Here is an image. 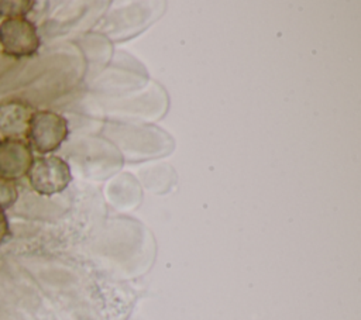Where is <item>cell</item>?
I'll use <instances>...</instances> for the list:
<instances>
[{
  "mask_svg": "<svg viewBox=\"0 0 361 320\" xmlns=\"http://www.w3.org/2000/svg\"><path fill=\"white\" fill-rule=\"evenodd\" d=\"M68 134L69 127L63 116L51 110H35L25 138L32 151L45 155L56 151Z\"/></svg>",
  "mask_w": 361,
  "mask_h": 320,
  "instance_id": "obj_1",
  "label": "cell"
},
{
  "mask_svg": "<svg viewBox=\"0 0 361 320\" xmlns=\"http://www.w3.org/2000/svg\"><path fill=\"white\" fill-rule=\"evenodd\" d=\"M27 178L34 192L41 196H52L63 192L72 182L71 166L56 155H41L34 158Z\"/></svg>",
  "mask_w": 361,
  "mask_h": 320,
  "instance_id": "obj_2",
  "label": "cell"
},
{
  "mask_svg": "<svg viewBox=\"0 0 361 320\" xmlns=\"http://www.w3.org/2000/svg\"><path fill=\"white\" fill-rule=\"evenodd\" d=\"M0 45L6 55L24 58L38 51L41 39L37 27L28 18H8L0 24Z\"/></svg>",
  "mask_w": 361,
  "mask_h": 320,
  "instance_id": "obj_3",
  "label": "cell"
},
{
  "mask_svg": "<svg viewBox=\"0 0 361 320\" xmlns=\"http://www.w3.org/2000/svg\"><path fill=\"white\" fill-rule=\"evenodd\" d=\"M32 161V149L27 140H0V178L16 180L25 176Z\"/></svg>",
  "mask_w": 361,
  "mask_h": 320,
  "instance_id": "obj_4",
  "label": "cell"
},
{
  "mask_svg": "<svg viewBox=\"0 0 361 320\" xmlns=\"http://www.w3.org/2000/svg\"><path fill=\"white\" fill-rule=\"evenodd\" d=\"M35 109L21 99L0 101V134L4 138L25 140Z\"/></svg>",
  "mask_w": 361,
  "mask_h": 320,
  "instance_id": "obj_5",
  "label": "cell"
},
{
  "mask_svg": "<svg viewBox=\"0 0 361 320\" xmlns=\"http://www.w3.org/2000/svg\"><path fill=\"white\" fill-rule=\"evenodd\" d=\"M34 4L32 0H0V17L4 20L25 17Z\"/></svg>",
  "mask_w": 361,
  "mask_h": 320,
  "instance_id": "obj_6",
  "label": "cell"
},
{
  "mask_svg": "<svg viewBox=\"0 0 361 320\" xmlns=\"http://www.w3.org/2000/svg\"><path fill=\"white\" fill-rule=\"evenodd\" d=\"M18 199V190L14 180L0 178V209L11 207Z\"/></svg>",
  "mask_w": 361,
  "mask_h": 320,
  "instance_id": "obj_7",
  "label": "cell"
},
{
  "mask_svg": "<svg viewBox=\"0 0 361 320\" xmlns=\"http://www.w3.org/2000/svg\"><path fill=\"white\" fill-rule=\"evenodd\" d=\"M10 235V226H8V220L7 216L4 213V210L0 209V244L4 242L7 240V237Z\"/></svg>",
  "mask_w": 361,
  "mask_h": 320,
  "instance_id": "obj_8",
  "label": "cell"
}]
</instances>
